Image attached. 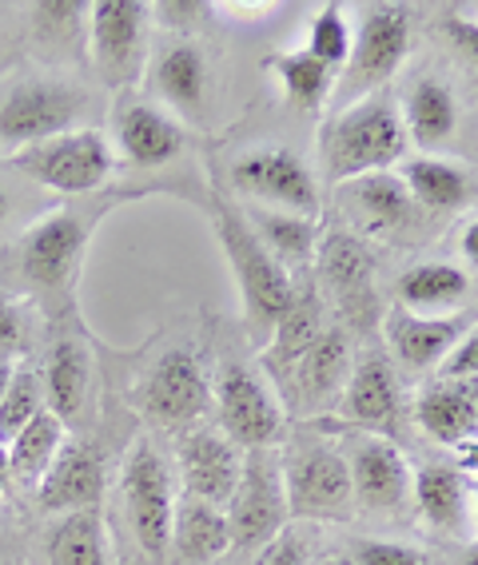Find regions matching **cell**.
<instances>
[{"mask_svg": "<svg viewBox=\"0 0 478 565\" xmlns=\"http://www.w3.org/2000/svg\"><path fill=\"white\" fill-rule=\"evenodd\" d=\"M323 175L331 183H351L359 175L387 172L407 156V131L399 111L383 96H363L347 111L331 116L319 131Z\"/></svg>", "mask_w": 478, "mask_h": 565, "instance_id": "1", "label": "cell"}, {"mask_svg": "<svg viewBox=\"0 0 478 565\" xmlns=\"http://www.w3.org/2000/svg\"><path fill=\"white\" fill-rule=\"evenodd\" d=\"M212 220L215 235H220V247H224L227 263H232L235 287H240V299H244V315L255 331H272L284 311L296 303V282L291 275L275 263V255L267 252L264 243L255 239V232L247 227V220L235 212L227 200H212Z\"/></svg>", "mask_w": 478, "mask_h": 565, "instance_id": "2", "label": "cell"}, {"mask_svg": "<svg viewBox=\"0 0 478 565\" xmlns=\"http://www.w3.org/2000/svg\"><path fill=\"white\" fill-rule=\"evenodd\" d=\"M124 514L132 525V537L140 554L152 565H163L172 554V525H176V490L168 462L148 438H136L124 455L120 470Z\"/></svg>", "mask_w": 478, "mask_h": 565, "instance_id": "3", "label": "cell"}, {"mask_svg": "<svg viewBox=\"0 0 478 565\" xmlns=\"http://www.w3.org/2000/svg\"><path fill=\"white\" fill-rule=\"evenodd\" d=\"M12 168L49 192L84 195L113 175V143L96 128H72L24 152H12Z\"/></svg>", "mask_w": 478, "mask_h": 565, "instance_id": "4", "label": "cell"}, {"mask_svg": "<svg viewBox=\"0 0 478 565\" xmlns=\"http://www.w3.org/2000/svg\"><path fill=\"white\" fill-rule=\"evenodd\" d=\"M287 514L299 522H347L355 514L351 466L336 446L307 443L284 462Z\"/></svg>", "mask_w": 478, "mask_h": 565, "instance_id": "5", "label": "cell"}, {"mask_svg": "<svg viewBox=\"0 0 478 565\" xmlns=\"http://www.w3.org/2000/svg\"><path fill=\"white\" fill-rule=\"evenodd\" d=\"M84 92L68 81L29 76L17 81L0 100V148H32L61 131H72L76 116L84 111Z\"/></svg>", "mask_w": 478, "mask_h": 565, "instance_id": "6", "label": "cell"}, {"mask_svg": "<svg viewBox=\"0 0 478 565\" xmlns=\"http://www.w3.org/2000/svg\"><path fill=\"white\" fill-rule=\"evenodd\" d=\"M232 550H259L291 522L284 490V462L272 450H244V475L232 502L224 505Z\"/></svg>", "mask_w": 478, "mask_h": 565, "instance_id": "7", "label": "cell"}, {"mask_svg": "<svg viewBox=\"0 0 478 565\" xmlns=\"http://www.w3.org/2000/svg\"><path fill=\"white\" fill-rule=\"evenodd\" d=\"M212 406L220 418V435L232 438L240 450H272L284 438V406L252 366H220L212 383Z\"/></svg>", "mask_w": 478, "mask_h": 565, "instance_id": "8", "label": "cell"}, {"mask_svg": "<svg viewBox=\"0 0 478 565\" xmlns=\"http://www.w3.org/2000/svg\"><path fill=\"white\" fill-rule=\"evenodd\" d=\"M140 411L152 418L156 426L168 430H195V423L212 406V383H208L204 363L195 359L188 347L160 354L156 366L148 371L140 386Z\"/></svg>", "mask_w": 478, "mask_h": 565, "instance_id": "9", "label": "cell"}, {"mask_svg": "<svg viewBox=\"0 0 478 565\" xmlns=\"http://www.w3.org/2000/svg\"><path fill=\"white\" fill-rule=\"evenodd\" d=\"M148 17L152 12L140 0H96V4H88L92 64L108 84H124L140 76Z\"/></svg>", "mask_w": 478, "mask_h": 565, "instance_id": "10", "label": "cell"}, {"mask_svg": "<svg viewBox=\"0 0 478 565\" xmlns=\"http://www.w3.org/2000/svg\"><path fill=\"white\" fill-rule=\"evenodd\" d=\"M232 180L252 200L284 207L291 215L316 220L319 215V188L307 172V163L287 148H252L232 163Z\"/></svg>", "mask_w": 478, "mask_h": 565, "instance_id": "11", "label": "cell"}, {"mask_svg": "<svg viewBox=\"0 0 478 565\" xmlns=\"http://www.w3.org/2000/svg\"><path fill=\"white\" fill-rule=\"evenodd\" d=\"M84 247H88V223L76 212L61 207V212L44 215L21 235L17 243V267L32 287H44V291H56L76 275L84 259Z\"/></svg>", "mask_w": 478, "mask_h": 565, "instance_id": "12", "label": "cell"}, {"mask_svg": "<svg viewBox=\"0 0 478 565\" xmlns=\"http://www.w3.org/2000/svg\"><path fill=\"white\" fill-rule=\"evenodd\" d=\"M411 44V21L403 9H391V4H375L367 9L363 24L351 36V56H347V76L343 92H371L379 84H387L399 72L403 56H407Z\"/></svg>", "mask_w": 478, "mask_h": 565, "instance_id": "13", "label": "cell"}, {"mask_svg": "<svg viewBox=\"0 0 478 565\" xmlns=\"http://www.w3.org/2000/svg\"><path fill=\"white\" fill-rule=\"evenodd\" d=\"M244 475V450L220 430H188L180 438L183 494L224 510Z\"/></svg>", "mask_w": 478, "mask_h": 565, "instance_id": "14", "label": "cell"}, {"mask_svg": "<svg viewBox=\"0 0 478 565\" xmlns=\"http://www.w3.org/2000/svg\"><path fill=\"white\" fill-rule=\"evenodd\" d=\"M104 458L88 443H64L56 462L36 482V505L44 514H72V510H96L104 498Z\"/></svg>", "mask_w": 478, "mask_h": 565, "instance_id": "15", "label": "cell"}, {"mask_svg": "<svg viewBox=\"0 0 478 565\" xmlns=\"http://www.w3.org/2000/svg\"><path fill=\"white\" fill-rule=\"evenodd\" d=\"M347 466H351V494H355V505H363V510L387 514V510H399L411 498V482H415L411 462L387 438L355 443Z\"/></svg>", "mask_w": 478, "mask_h": 565, "instance_id": "16", "label": "cell"}, {"mask_svg": "<svg viewBox=\"0 0 478 565\" xmlns=\"http://www.w3.org/2000/svg\"><path fill=\"white\" fill-rule=\"evenodd\" d=\"M467 334L463 319L455 315H418L407 307H391L383 315V339L387 351L395 354V363L407 371H431L455 351V343Z\"/></svg>", "mask_w": 478, "mask_h": 565, "instance_id": "17", "label": "cell"}, {"mask_svg": "<svg viewBox=\"0 0 478 565\" xmlns=\"http://www.w3.org/2000/svg\"><path fill=\"white\" fill-rule=\"evenodd\" d=\"M351 339H347L343 327H323L311 351L299 359V366L287 379V391L296 394V403L304 411H319V406H331V398H339L347 386V374H351Z\"/></svg>", "mask_w": 478, "mask_h": 565, "instance_id": "18", "label": "cell"}, {"mask_svg": "<svg viewBox=\"0 0 478 565\" xmlns=\"http://www.w3.org/2000/svg\"><path fill=\"white\" fill-rule=\"evenodd\" d=\"M316 267H319L323 291L331 295L347 315L371 307V275H375V263H371V255H367L359 235L331 232L327 239H319Z\"/></svg>", "mask_w": 478, "mask_h": 565, "instance_id": "19", "label": "cell"}, {"mask_svg": "<svg viewBox=\"0 0 478 565\" xmlns=\"http://www.w3.org/2000/svg\"><path fill=\"white\" fill-rule=\"evenodd\" d=\"M116 143H120L124 160L136 168H163L180 156L183 128L156 104L132 100L116 116Z\"/></svg>", "mask_w": 478, "mask_h": 565, "instance_id": "20", "label": "cell"}, {"mask_svg": "<svg viewBox=\"0 0 478 565\" xmlns=\"http://www.w3.org/2000/svg\"><path fill=\"white\" fill-rule=\"evenodd\" d=\"M152 88L188 120H204L208 108V61L195 44L180 41L156 56Z\"/></svg>", "mask_w": 478, "mask_h": 565, "instance_id": "21", "label": "cell"}, {"mask_svg": "<svg viewBox=\"0 0 478 565\" xmlns=\"http://www.w3.org/2000/svg\"><path fill=\"white\" fill-rule=\"evenodd\" d=\"M88 386H92V354L81 339H56L49 351V366H44V403L49 411L61 418L64 426L76 423L88 403Z\"/></svg>", "mask_w": 478, "mask_h": 565, "instance_id": "22", "label": "cell"}, {"mask_svg": "<svg viewBox=\"0 0 478 565\" xmlns=\"http://www.w3.org/2000/svg\"><path fill=\"white\" fill-rule=\"evenodd\" d=\"M172 550L183 565H208L232 550V530L227 514L220 505L200 502V498L183 494L176 502V525H172Z\"/></svg>", "mask_w": 478, "mask_h": 565, "instance_id": "23", "label": "cell"}, {"mask_svg": "<svg viewBox=\"0 0 478 565\" xmlns=\"http://www.w3.org/2000/svg\"><path fill=\"white\" fill-rule=\"evenodd\" d=\"M418 423L438 443L478 435V379H443L418 394Z\"/></svg>", "mask_w": 478, "mask_h": 565, "instance_id": "24", "label": "cell"}, {"mask_svg": "<svg viewBox=\"0 0 478 565\" xmlns=\"http://www.w3.org/2000/svg\"><path fill=\"white\" fill-rule=\"evenodd\" d=\"M44 565H113L100 505L61 514L44 534Z\"/></svg>", "mask_w": 478, "mask_h": 565, "instance_id": "25", "label": "cell"}, {"mask_svg": "<svg viewBox=\"0 0 478 565\" xmlns=\"http://www.w3.org/2000/svg\"><path fill=\"white\" fill-rule=\"evenodd\" d=\"M347 203L359 212V220L367 223V232L375 235H391L411 227L415 220V200L403 188V180L391 172H375V175H359V180L347 183Z\"/></svg>", "mask_w": 478, "mask_h": 565, "instance_id": "26", "label": "cell"}, {"mask_svg": "<svg viewBox=\"0 0 478 565\" xmlns=\"http://www.w3.org/2000/svg\"><path fill=\"white\" fill-rule=\"evenodd\" d=\"M319 334H323V311H319V295L316 291H296V303L287 307L284 319L272 327V347L264 354V366L287 383L291 371L299 366L311 343H316Z\"/></svg>", "mask_w": 478, "mask_h": 565, "instance_id": "27", "label": "cell"}, {"mask_svg": "<svg viewBox=\"0 0 478 565\" xmlns=\"http://www.w3.org/2000/svg\"><path fill=\"white\" fill-rule=\"evenodd\" d=\"M343 411L359 426H387L399 411V386L395 374L383 359H363L351 366L343 386Z\"/></svg>", "mask_w": 478, "mask_h": 565, "instance_id": "28", "label": "cell"}, {"mask_svg": "<svg viewBox=\"0 0 478 565\" xmlns=\"http://www.w3.org/2000/svg\"><path fill=\"white\" fill-rule=\"evenodd\" d=\"M458 128V108L455 96L443 81H418L403 100V131H407V143L415 148H438L447 143Z\"/></svg>", "mask_w": 478, "mask_h": 565, "instance_id": "29", "label": "cell"}, {"mask_svg": "<svg viewBox=\"0 0 478 565\" xmlns=\"http://www.w3.org/2000/svg\"><path fill=\"white\" fill-rule=\"evenodd\" d=\"M244 220L255 232V239L275 255V263L284 271L316 259V247H319L316 220H304V215H291V212H267V207H252Z\"/></svg>", "mask_w": 478, "mask_h": 565, "instance_id": "30", "label": "cell"}, {"mask_svg": "<svg viewBox=\"0 0 478 565\" xmlns=\"http://www.w3.org/2000/svg\"><path fill=\"white\" fill-rule=\"evenodd\" d=\"M411 498H415L418 514L427 518L435 530H447V534L463 530L467 486H463L458 470H450V466H427V470H418L415 482H411Z\"/></svg>", "mask_w": 478, "mask_h": 565, "instance_id": "31", "label": "cell"}, {"mask_svg": "<svg viewBox=\"0 0 478 565\" xmlns=\"http://www.w3.org/2000/svg\"><path fill=\"white\" fill-rule=\"evenodd\" d=\"M64 435H68V426L56 418L52 411H41L24 426L21 435L9 443V466H12V482H24V486H36L44 478L56 455H61Z\"/></svg>", "mask_w": 478, "mask_h": 565, "instance_id": "32", "label": "cell"}, {"mask_svg": "<svg viewBox=\"0 0 478 565\" xmlns=\"http://www.w3.org/2000/svg\"><path fill=\"white\" fill-rule=\"evenodd\" d=\"M399 180H403V188L411 192V200H415L418 207H427V212H450V207H458L470 192L467 172L447 160H435V156L407 160Z\"/></svg>", "mask_w": 478, "mask_h": 565, "instance_id": "33", "label": "cell"}, {"mask_svg": "<svg viewBox=\"0 0 478 565\" xmlns=\"http://www.w3.org/2000/svg\"><path fill=\"white\" fill-rule=\"evenodd\" d=\"M264 68L275 72V81H279V88H284L291 108L316 111L319 104L331 96V88H336V72L327 68V64H319L307 49L275 52V56L264 61Z\"/></svg>", "mask_w": 478, "mask_h": 565, "instance_id": "34", "label": "cell"}, {"mask_svg": "<svg viewBox=\"0 0 478 565\" xmlns=\"http://www.w3.org/2000/svg\"><path fill=\"white\" fill-rule=\"evenodd\" d=\"M470 279L463 267H450V263H418L411 267L403 279H399V299L407 311L418 315H435L455 307L463 295H467Z\"/></svg>", "mask_w": 478, "mask_h": 565, "instance_id": "35", "label": "cell"}, {"mask_svg": "<svg viewBox=\"0 0 478 565\" xmlns=\"http://www.w3.org/2000/svg\"><path fill=\"white\" fill-rule=\"evenodd\" d=\"M41 411H49L44 383L32 371H12L9 391L0 398V446H9Z\"/></svg>", "mask_w": 478, "mask_h": 565, "instance_id": "36", "label": "cell"}, {"mask_svg": "<svg viewBox=\"0 0 478 565\" xmlns=\"http://www.w3.org/2000/svg\"><path fill=\"white\" fill-rule=\"evenodd\" d=\"M307 52H311L319 64H327L331 72L347 64V56H351V29H347L343 12H339L336 4H327V9L316 17V24H311V41H307Z\"/></svg>", "mask_w": 478, "mask_h": 565, "instance_id": "37", "label": "cell"}, {"mask_svg": "<svg viewBox=\"0 0 478 565\" xmlns=\"http://www.w3.org/2000/svg\"><path fill=\"white\" fill-rule=\"evenodd\" d=\"M32 17H36L41 41L61 44V41H72V36L81 32V21L88 17V4H76V0H49V4H36Z\"/></svg>", "mask_w": 478, "mask_h": 565, "instance_id": "38", "label": "cell"}, {"mask_svg": "<svg viewBox=\"0 0 478 565\" xmlns=\"http://www.w3.org/2000/svg\"><path fill=\"white\" fill-rule=\"evenodd\" d=\"M351 562L355 565H431L427 550L403 542H355L351 545Z\"/></svg>", "mask_w": 478, "mask_h": 565, "instance_id": "39", "label": "cell"}, {"mask_svg": "<svg viewBox=\"0 0 478 565\" xmlns=\"http://www.w3.org/2000/svg\"><path fill=\"white\" fill-rule=\"evenodd\" d=\"M438 379H478V327L455 343V351L438 363Z\"/></svg>", "mask_w": 478, "mask_h": 565, "instance_id": "40", "label": "cell"}, {"mask_svg": "<svg viewBox=\"0 0 478 565\" xmlns=\"http://www.w3.org/2000/svg\"><path fill=\"white\" fill-rule=\"evenodd\" d=\"M252 565H307V545L291 530H284L279 537H272L267 545L255 550Z\"/></svg>", "mask_w": 478, "mask_h": 565, "instance_id": "41", "label": "cell"}, {"mask_svg": "<svg viewBox=\"0 0 478 565\" xmlns=\"http://www.w3.org/2000/svg\"><path fill=\"white\" fill-rule=\"evenodd\" d=\"M148 12L152 17H160V24H168V29H192L200 17H208V4H200V0H163V4H148Z\"/></svg>", "mask_w": 478, "mask_h": 565, "instance_id": "42", "label": "cell"}, {"mask_svg": "<svg viewBox=\"0 0 478 565\" xmlns=\"http://www.w3.org/2000/svg\"><path fill=\"white\" fill-rule=\"evenodd\" d=\"M21 347H24V319L9 295H0V359H9Z\"/></svg>", "mask_w": 478, "mask_h": 565, "instance_id": "43", "label": "cell"}, {"mask_svg": "<svg viewBox=\"0 0 478 565\" xmlns=\"http://www.w3.org/2000/svg\"><path fill=\"white\" fill-rule=\"evenodd\" d=\"M443 29H447L450 44H455L463 56H470V61L478 64V21H458V17H447V21H443Z\"/></svg>", "mask_w": 478, "mask_h": 565, "instance_id": "44", "label": "cell"}, {"mask_svg": "<svg viewBox=\"0 0 478 565\" xmlns=\"http://www.w3.org/2000/svg\"><path fill=\"white\" fill-rule=\"evenodd\" d=\"M463 255H467L470 263H478V220L463 232Z\"/></svg>", "mask_w": 478, "mask_h": 565, "instance_id": "45", "label": "cell"}, {"mask_svg": "<svg viewBox=\"0 0 478 565\" xmlns=\"http://www.w3.org/2000/svg\"><path fill=\"white\" fill-rule=\"evenodd\" d=\"M12 490V466H9V446H0V498Z\"/></svg>", "mask_w": 478, "mask_h": 565, "instance_id": "46", "label": "cell"}, {"mask_svg": "<svg viewBox=\"0 0 478 565\" xmlns=\"http://www.w3.org/2000/svg\"><path fill=\"white\" fill-rule=\"evenodd\" d=\"M9 379H12V363L9 359H0V398H4V391H9Z\"/></svg>", "mask_w": 478, "mask_h": 565, "instance_id": "47", "label": "cell"}, {"mask_svg": "<svg viewBox=\"0 0 478 565\" xmlns=\"http://www.w3.org/2000/svg\"><path fill=\"white\" fill-rule=\"evenodd\" d=\"M9 207H12V200H9V192H4V183H0V220L9 215Z\"/></svg>", "mask_w": 478, "mask_h": 565, "instance_id": "48", "label": "cell"}, {"mask_svg": "<svg viewBox=\"0 0 478 565\" xmlns=\"http://www.w3.org/2000/svg\"><path fill=\"white\" fill-rule=\"evenodd\" d=\"M323 565H355V562H351V554H347V557H327Z\"/></svg>", "mask_w": 478, "mask_h": 565, "instance_id": "49", "label": "cell"}, {"mask_svg": "<svg viewBox=\"0 0 478 565\" xmlns=\"http://www.w3.org/2000/svg\"><path fill=\"white\" fill-rule=\"evenodd\" d=\"M463 565H478V545H475V550H470L467 557H463Z\"/></svg>", "mask_w": 478, "mask_h": 565, "instance_id": "50", "label": "cell"}, {"mask_svg": "<svg viewBox=\"0 0 478 565\" xmlns=\"http://www.w3.org/2000/svg\"><path fill=\"white\" fill-rule=\"evenodd\" d=\"M475 518H478V490H475Z\"/></svg>", "mask_w": 478, "mask_h": 565, "instance_id": "51", "label": "cell"}, {"mask_svg": "<svg viewBox=\"0 0 478 565\" xmlns=\"http://www.w3.org/2000/svg\"><path fill=\"white\" fill-rule=\"evenodd\" d=\"M0 565H9V557H4V554H0Z\"/></svg>", "mask_w": 478, "mask_h": 565, "instance_id": "52", "label": "cell"}]
</instances>
